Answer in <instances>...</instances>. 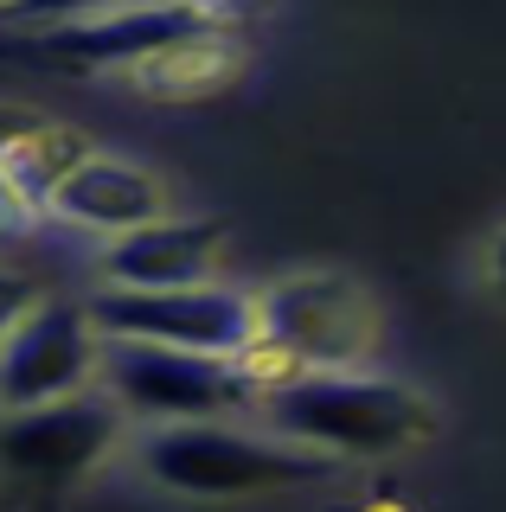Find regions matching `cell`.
<instances>
[{
	"instance_id": "6da1fadb",
	"label": "cell",
	"mask_w": 506,
	"mask_h": 512,
	"mask_svg": "<svg viewBox=\"0 0 506 512\" xmlns=\"http://www.w3.org/2000/svg\"><path fill=\"white\" fill-rule=\"evenodd\" d=\"M257 404L282 442H302L327 461H385L417 448L436 429L430 397H417L398 378H372L359 365L295 372L276 391H263Z\"/></svg>"
},
{
	"instance_id": "7a4b0ae2",
	"label": "cell",
	"mask_w": 506,
	"mask_h": 512,
	"mask_svg": "<svg viewBox=\"0 0 506 512\" xmlns=\"http://www.w3.org/2000/svg\"><path fill=\"white\" fill-rule=\"evenodd\" d=\"M141 468L167 493H199V500H250V493H289L334 474V461L302 442H282L276 429H231L225 416L205 423H161L141 442Z\"/></svg>"
},
{
	"instance_id": "3957f363",
	"label": "cell",
	"mask_w": 506,
	"mask_h": 512,
	"mask_svg": "<svg viewBox=\"0 0 506 512\" xmlns=\"http://www.w3.org/2000/svg\"><path fill=\"white\" fill-rule=\"evenodd\" d=\"M250 301H257V346L282 352L295 372L359 365L378 340L372 295L340 269H295Z\"/></svg>"
},
{
	"instance_id": "277c9868",
	"label": "cell",
	"mask_w": 506,
	"mask_h": 512,
	"mask_svg": "<svg viewBox=\"0 0 506 512\" xmlns=\"http://www.w3.org/2000/svg\"><path fill=\"white\" fill-rule=\"evenodd\" d=\"M97 340H141V346H180L205 359H237L257 340V301L225 282L193 288H97L84 301Z\"/></svg>"
},
{
	"instance_id": "5b68a950",
	"label": "cell",
	"mask_w": 506,
	"mask_h": 512,
	"mask_svg": "<svg viewBox=\"0 0 506 512\" xmlns=\"http://www.w3.org/2000/svg\"><path fill=\"white\" fill-rule=\"evenodd\" d=\"M97 384L122 404V416L154 423H205V416L257 410V384L237 359H205L180 346H141V340H103Z\"/></svg>"
},
{
	"instance_id": "8992f818",
	"label": "cell",
	"mask_w": 506,
	"mask_h": 512,
	"mask_svg": "<svg viewBox=\"0 0 506 512\" xmlns=\"http://www.w3.org/2000/svg\"><path fill=\"white\" fill-rule=\"evenodd\" d=\"M199 32H212V20L193 0H122V7H103V13L33 26L26 58L58 77H135L148 58L199 39Z\"/></svg>"
},
{
	"instance_id": "52a82bcc",
	"label": "cell",
	"mask_w": 506,
	"mask_h": 512,
	"mask_svg": "<svg viewBox=\"0 0 506 512\" xmlns=\"http://www.w3.org/2000/svg\"><path fill=\"white\" fill-rule=\"evenodd\" d=\"M122 423L129 416L103 384H84V391L33 404V410H0V468L13 480H33V487L77 480L116 455Z\"/></svg>"
},
{
	"instance_id": "ba28073f",
	"label": "cell",
	"mask_w": 506,
	"mask_h": 512,
	"mask_svg": "<svg viewBox=\"0 0 506 512\" xmlns=\"http://www.w3.org/2000/svg\"><path fill=\"white\" fill-rule=\"evenodd\" d=\"M97 327L84 301H52L39 295L33 308L0 333V410H33L52 397H71L97 384Z\"/></svg>"
},
{
	"instance_id": "9c48e42d",
	"label": "cell",
	"mask_w": 506,
	"mask_h": 512,
	"mask_svg": "<svg viewBox=\"0 0 506 512\" xmlns=\"http://www.w3.org/2000/svg\"><path fill=\"white\" fill-rule=\"evenodd\" d=\"M218 263H225V224L161 212L135 231L103 237L97 288H193L212 282Z\"/></svg>"
},
{
	"instance_id": "30bf717a",
	"label": "cell",
	"mask_w": 506,
	"mask_h": 512,
	"mask_svg": "<svg viewBox=\"0 0 506 512\" xmlns=\"http://www.w3.org/2000/svg\"><path fill=\"white\" fill-rule=\"evenodd\" d=\"M45 212L77 224V231L116 237V231H135V224L173 212V192H167L161 173H148L141 160H122V154H97V148H90L65 173V180H58V192L45 199Z\"/></svg>"
},
{
	"instance_id": "8fae6325",
	"label": "cell",
	"mask_w": 506,
	"mask_h": 512,
	"mask_svg": "<svg viewBox=\"0 0 506 512\" xmlns=\"http://www.w3.org/2000/svg\"><path fill=\"white\" fill-rule=\"evenodd\" d=\"M237 71H244V52L225 39V26H212V32H199V39L173 45V52H161V58H148L135 71V84H148L161 96H205V90H225Z\"/></svg>"
},
{
	"instance_id": "7c38bea8",
	"label": "cell",
	"mask_w": 506,
	"mask_h": 512,
	"mask_svg": "<svg viewBox=\"0 0 506 512\" xmlns=\"http://www.w3.org/2000/svg\"><path fill=\"white\" fill-rule=\"evenodd\" d=\"M84 154H90V141L77 135V128L39 122L33 135L20 141V148H13L7 160H0V173H7V180H13V192H20V199H26V205H33V212L45 218V199H52V192H58V180H65V173H71Z\"/></svg>"
},
{
	"instance_id": "4fadbf2b",
	"label": "cell",
	"mask_w": 506,
	"mask_h": 512,
	"mask_svg": "<svg viewBox=\"0 0 506 512\" xmlns=\"http://www.w3.org/2000/svg\"><path fill=\"white\" fill-rule=\"evenodd\" d=\"M103 7H122V0H13L7 20H20V26H58V20H77V13H103Z\"/></svg>"
},
{
	"instance_id": "5bb4252c",
	"label": "cell",
	"mask_w": 506,
	"mask_h": 512,
	"mask_svg": "<svg viewBox=\"0 0 506 512\" xmlns=\"http://www.w3.org/2000/svg\"><path fill=\"white\" fill-rule=\"evenodd\" d=\"M33 224H39V212L20 199V192H13V180H7V173H0V250L26 244V237H33Z\"/></svg>"
},
{
	"instance_id": "9a60e30c",
	"label": "cell",
	"mask_w": 506,
	"mask_h": 512,
	"mask_svg": "<svg viewBox=\"0 0 506 512\" xmlns=\"http://www.w3.org/2000/svg\"><path fill=\"white\" fill-rule=\"evenodd\" d=\"M39 301V282L26 276V269H13V263H0V333L13 327V320H20L26 308H33Z\"/></svg>"
},
{
	"instance_id": "2e32d148",
	"label": "cell",
	"mask_w": 506,
	"mask_h": 512,
	"mask_svg": "<svg viewBox=\"0 0 506 512\" xmlns=\"http://www.w3.org/2000/svg\"><path fill=\"white\" fill-rule=\"evenodd\" d=\"M39 122H45L39 109H26V103H7V96H0V160H7L13 148H20V141L33 135Z\"/></svg>"
},
{
	"instance_id": "e0dca14e",
	"label": "cell",
	"mask_w": 506,
	"mask_h": 512,
	"mask_svg": "<svg viewBox=\"0 0 506 512\" xmlns=\"http://www.w3.org/2000/svg\"><path fill=\"white\" fill-rule=\"evenodd\" d=\"M494 282H500V288H506V231H500V237H494Z\"/></svg>"
},
{
	"instance_id": "ac0fdd59",
	"label": "cell",
	"mask_w": 506,
	"mask_h": 512,
	"mask_svg": "<svg viewBox=\"0 0 506 512\" xmlns=\"http://www.w3.org/2000/svg\"><path fill=\"white\" fill-rule=\"evenodd\" d=\"M7 7H13V0H0V13H7Z\"/></svg>"
}]
</instances>
